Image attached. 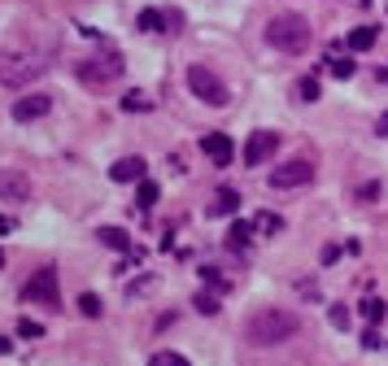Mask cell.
<instances>
[{
    "instance_id": "obj_20",
    "label": "cell",
    "mask_w": 388,
    "mask_h": 366,
    "mask_svg": "<svg viewBox=\"0 0 388 366\" xmlns=\"http://www.w3.org/2000/svg\"><path fill=\"white\" fill-rule=\"evenodd\" d=\"M101 296H96V292H83V296H79V314H83V319H101Z\"/></svg>"
},
{
    "instance_id": "obj_1",
    "label": "cell",
    "mask_w": 388,
    "mask_h": 366,
    "mask_svg": "<svg viewBox=\"0 0 388 366\" xmlns=\"http://www.w3.org/2000/svg\"><path fill=\"white\" fill-rule=\"evenodd\" d=\"M297 331H301V319L293 310H257V314H249V323H245L249 344H262V349L293 340Z\"/></svg>"
},
{
    "instance_id": "obj_6",
    "label": "cell",
    "mask_w": 388,
    "mask_h": 366,
    "mask_svg": "<svg viewBox=\"0 0 388 366\" xmlns=\"http://www.w3.org/2000/svg\"><path fill=\"white\" fill-rule=\"evenodd\" d=\"M314 179V166L310 161H284V166H275V170H270V183H275V188H305V183H310Z\"/></svg>"
},
{
    "instance_id": "obj_26",
    "label": "cell",
    "mask_w": 388,
    "mask_h": 366,
    "mask_svg": "<svg viewBox=\"0 0 388 366\" xmlns=\"http://www.w3.org/2000/svg\"><path fill=\"white\" fill-rule=\"evenodd\" d=\"M280 227H284V223L275 218V214H266V209H262V214H257V218H253V231H266V236H275V231H280Z\"/></svg>"
},
{
    "instance_id": "obj_29",
    "label": "cell",
    "mask_w": 388,
    "mask_h": 366,
    "mask_svg": "<svg viewBox=\"0 0 388 366\" xmlns=\"http://www.w3.org/2000/svg\"><path fill=\"white\" fill-rule=\"evenodd\" d=\"M18 336H26V340H40V336H44V327H40V323H31V319H22V323H18Z\"/></svg>"
},
{
    "instance_id": "obj_3",
    "label": "cell",
    "mask_w": 388,
    "mask_h": 366,
    "mask_svg": "<svg viewBox=\"0 0 388 366\" xmlns=\"http://www.w3.org/2000/svg\"><path fill=\"white\" fill-rule=\"evenodd\" d=\"M266 40H270V48H280V53H305V48H310V22L297 18V13H280V18H270Z\"/></svg>"
},
{
    "instance_id": "obj_15",
    "label": "cell",
    "mask_w": 388,
    "mask_h": 366,
    "mask_svg": "<svg viewBox=\"0 0 388 366\" xmlns=\"http://www.w3.org/2000/svg\"><path fill=\"white\" fill-rule=\"evenodd\" d=\"M101 244L105 248H118V253H131V240H127L122 227H101Z\"/></svg>"
},
{
    "instance_id": "obj_35",
    "label": "cell",
    "mask_w": 388,
    "mask_h": 366,
    "mask_svg": "<svg viewBox=\"0 0 388 366\" xmlns=\"http://www.w3.org/2000/svg\"><path fill=\"white\" fill-rule=\"evenodd\" d=\"M5 353H9V340H5V336H0V358H5Z\"/></svg>"
},
{
    "instance_id": "obj_4",
    "label": "cell",
    "mask_w": 388,
    "mask_h": 366,
    "mask_svg": "<svg viewBox=\"0 0 388 366\" xmlns=\"http://www.w3.org/2000/svg\"><path fill=\"white\" fill-rule=\"evenodd\" d=\"M188 92L197 96L205 105H227V88H223V79L209 70V65H188Z\"/></svg>"
},
{
    "instance_id": "obj_16",
    "label": "cell",
    "mask_w": 388,
    "mask_h": 366,
    "mask_svg": "<svg viewBox=\"0 0 388 366\" xmlns=\"http://www.w3.org/2000/svg\"><path fill=\"white\" fill-rule=\"evenodd\" d=\"M349 48H358V53L375 48V26H353V31H349Z\"/></svg>"
},
{
    "instance_id": "obj_34",
    "label": "cell",
    "mask_w": 388,
    "mask_h": 366,
    "mask_svg": "<svg viewBox=\"0 0 388 366\" xmlns=\"http://www.w3.org/2000/svg\"><path fill=\"white\" fill-rule=\"evenodd\" d=\"M380 83H384V88H388V65H380V74H375Z\"/></svg>"
},
{
    "instance_id": "obj_30",
    "label": "cell",
    "mask_w": 388,
    "mask_h": 366,
    "mask_svg": "<svg viewBox=\"0 0 388 366\" xmlns=\"http://www.w3.org/2000/svg\"><path fill=\"white\" fill-rule=\"evenodd\" d=\"M157 288V279L149 275V279H136V284H131V296H140V292H153Z\"/></svg>"
},
{
    "instance_id": "obj_36",
    "label": "cell",
    "mask_w": 388,
    "mask_h": 366,
    "mask_svg": "<svg viewBox=\"0 0 388 366\" xmlns=\"http://www.w3.org/2000/svg\"><path fill=\"white\" fill-rule=\"evenodd\" d=\"M0 266H5V257H0Z\"/></svg>"
},
{
    "instance_id": "obj_11",
    "label": "cell",
    "mask_w": 388,
    "mask_h": 366,
    "mask_svg": "<svg viewBox=\"0 0 388 366\" xmlns=\"http://www.w3.org/2000/svg\"><path fill=\"white\" fill-rule=\"evenodd\" d=\"M0 196H5V201H26V196H31V179L22 170H0Z\"/></svg>"
},
{
    "instance_id": "obj_14",
    "label": "cell",
    "mask_w": 388,
    "mask_h": 366,
    "mask_svg": "<svg viewBox=\"0 0 388 366\" xmlns=\"http://www.w3.org/2000/svg\"><path fill=\"white\" fill-rule=\"evenodd\" d=\"M236 209H240V192H236V188H218L209 214H214V218H223V214H236Z\"/></svg>"
},
{
    "instance_id": "obj_33",
    "label": "cell",
    "mask_w": 388,
    "mask_h": 366,
    "mask_svg": "<svg viewBox=\"0 0 388 366\" xmlns=\"http://www.w3.org/2000/svg\"><path fill=\"white\" fill-rule=\"evenodd\" d=\"M375 136H388V113H384V118L375 122Z\"/></svg>"
},
{
    "instance_id": "obj_5",
    "label": "cell",
    "mask_w": 388,
    "mask_h": 366,
    "mask_svg": "<svg viewBox=\"0 0 388 366\" xmlns=\"http://www.w3.org/2000/svg\"><path fill=\"white\" fill-rule=\"evenodd\" d=\"M127 70L122 57H88V61H79V83H88V88H105V83H114L118 74Z\"/></svg>"
},
{
    "instance_id": "obj_31",
    "label": "cell",
    "mask_w": 388,
    "mask_h": 366,
    "mask_svg": "<svg viewBox=\"0 0 388 366\" xmlns=\"http://www.w3.org/2000/svg\"><path fill=\"white\" fill-rule=\"evenodd\" d=\"M318 257H323V266H332L336 257H341V244H323V253H318Z\"/></svg>"
},
{
    "instance_id": "obj_32",
    "label": "cell",
    "mask_w": 388,
    "mask_h": 366,
    "mask_svg": "<svg viewBox=\"0 0 388 366\" xmlns=\"http://www.w3.org/2000/svg\"><path fill=\"white\" fill-rule=\"evenodd\" d=\"M358 196H362V201H375V196H380V183H366V188H362Z\"/></svg>"
},
{
    "instance_id": "obj_23",
    "label": "cell",
    "mask_w": 388,
    "mask_h": 366,
    "mask_svg": "<svg viewBox=\"0 0 388 366\" xmlns=\"http://www.w3.org/2000/svg\"><path fill=\"white\" fill-rule=\"evenodd\" d=\"M227 240L240 248V244H249L253 240V223H232V231H227Z\"/></svg>"
},
{
    "instance_id": "obj_27",
    "label": "cell",
    "mask_w": 388,
    "mask_h": 366,
    "mask_svg": "<svg viewBox=\"0 0 388 366\" xmlns=\"http://www.w3.org/2000/svg\"><path fill=\"white\" fill-rule=\"evenodd\" d=\"M362 314H366V323H380V319H384V301L366 296V301H362Z\"/></svg>"
},
{
    "instance_id": "obj_8",
    "label": "cell",
    "mask_w": 388,
    "mask_h": 366,
    "mask_svg": "<svg viewBox=\"0 0 388 366\" xmlns=\"http://www.w3.org/2000/svg\"><path fill=\"white\" fill-rule=\"evenodd\" d=\"M22 296H26V301H44V305H57V275L48 271V266H44V271H35V275H31V284L22 288Z\"/></svg>"
},
{
    "instance_id": "obj_9",
    "label": "cell",
    "mask_w": 388,
    "mask_h": 366,
    "mask_svg": "<svg viewBox=\"0 0 388 366\" xmlns=\"http://www.w3.org/2000/svg\"><path fill=\"white\" fill-rule=\"evenodd\" d=\"M48 109H53V96H44V92L18 96V101H13V122H35V118H44Z\"/></svg>"
},
{
    "instance_id": "obj_17",
    "label": "cell",
    "mask_w": 388,
    "mask_h": 366,
    "mask_svg": "<svg viewBox=\"0 0 388 366\" xmlns=\"http://www.w3.org/2000/svg\"><path fill=\"white\" fill-rule=\"evenodd\" d=\"M192 305H197V314H218V310H223V301H218V292H214V288L197 292V296H192Z\"/></svg>"
},
{
    "instance_id": "obj_13",
    "label": "cell",
    "mask_w": 388,
    "mask_h": 366,
    "mask_svg": "<svg viewBox=\"0 0 388 366\" xmlns=\"http://www.w3.org/2000/svg\"><path fill=\"white\" fill-rule=\"evenodd\" d=\"M166 22H175V13H161V9H144L136 18V26L144 31V35H153V31H170Z\"/></svg>"
},
{
    "instance_id": "obj_19",
    "label": "cell",
    "mask_w": 388,
    "mask_h": 366,
    "mask_svg": "<svg viewBox=\"0 0 388 366\" xmlns=\"http://www.w3.org/2000/svg\"><path fill=\"white\" fill-rule=\"evenodd\" d=\"M157 196H161V192H157V183L140 179V188H136V205H140V209H153V205H157Z\"/></svg>"
},
{
    "instance_id": "obj_25",
    "label": "cell",
    "mask_w": 388,
    "mask_h": 366,
    "mask_svg": "<svg viewBox=\"0 0 388 366\" xmlns=\"http://www.w3.org/2000/svg\"><path fill=\"white\" fill-rule=\"evenodd\" d=\"M297 92H301V101H310V105H314L318 96H323V92H318V79H314V74H305V79L297 83Z\"/></svg>"
},
{
    "instance_id": "obj_2",
    "label": "cell",
    "mask_w": 388,
    "mask_h": 366,
    "mask_svg": "<svg viewBox=\"0 0 388 366\" xmlns=\"http://www.w3.org/2000/svg\"><path fill=\"white\" fill-rule=\"evenodd\" d=\"M48 70V61L40 53H26V48H5L0 53V83L5 88H22V83L40 79Z\"/></svg>"
},
{
    "instance_id": "obj_28",
    "label": "cell",
    "mask_w": 388,
    "mask_h": 366,
    "mask_svg": "<svg viewBox=\"0 0 388 366\" xmlns=\"http://www.w3.org/2000/svg\"><path fill=\"white\" fill-rule=\"evenodd\" d=\"M328 319H332L336 331H345V327H349V310H345V305H332V310H328Z\"/></svg>"
},
{
    "instance_id": "obj_18",
    "label": "cell",
    "mask_w": 388,
    "mask_h": 366,
    "mask_svg": "<svg viewBox=\"0 0 388 366\" xmlns=\"http://www.w3.org/2000/svg\"><path fill=\"white\" fill-rule=\"evenodd\" d=\"M201 279H205V288H214V292H227L232 288V279L218 271V266H201Z\"/></svg>"
},
{
    "instance_id": "obj_21",
    "label": "cell",
    "mask_w": 388,
    "mask_h": 366,
    "mask_svg": "<svg viewBox=\"0 0 388 366\" xmlns=\"http://www.w3.org/2000/svg\"><path fill=\"white\" fill-rule=\"evenodd\" d=\"M328 70H332V79H353V70H358V65H353L349 57H332Z\"/></svg>"
},
{
    "instance_id": "obj_10",
    "label": "cell",
    "mask_w": 388,
    "mask_h": 366,
    "mask_svg": "<svg viewBox=\"0 0 388 366\" xmlns=\"http://www.w3.org/2000/svg\"><path fill=\"white\" fill-rule=\"evenodd\" d=\"M201 153L214 161V166H227V161L236 157V144H232V136H223V131H209V136L201 140Z\"/></svg>"
},
{
    "instance_id": "obj_12",
    "label": "cell",
    "mask_w": 388,
    "mask_h": 366,
    "mask_svg": "<svg viewBox=\"0 0 388 366\" xmlns=\"http://www.w3.org/2000/svg\"><path fill=\"white\" fill-rule=\"evenodd\" d=\"M144 166H149L144 157H122V161L109 166V179H114V183H140L144 179Z\"/></svg>"
},
{
    "instance_id": "obj_7",
    "label": "cell",
    "mask_w": 388,
    "mask_h": 366,
    "mask_svg": "<svg viewBox=\"0 0 388 366\" xmlns=\"http://www.w3.org/2000/svg\"><path fill=\"white\" fill-rule=\"evenodd\" d=\"M275 148H280V136H275V131H253L249 144H245V166H266L275 157Z\"/></svg>"
},
{
    "instance_id": "obj_24",
    "label": "cell",
    "mask_w": 388,
    "mask_h": 366,
    "mask_svg": "<svg viewBox=\"0 0 388 366\" xmlns=\"http://www.w3.org/2000/svg\"><path fill=\"white\" fill-rule=\"evenodd\" d=\"M149 366H188V358H179V353H170V349H157V353L149 358Z\"/></svg>"
},
{
    "instance_id": "obj_22",
    "label": "cell",
    "mask_w": 388,
    "mask_h": 366,
    "mask_svg": "<svg viewBox=\"0 0 388 366\" xmlns=\"http://www.w3.org/2000/svg\"><path fill=\"white\" fill-rule=\"evenodd\" d=\"M122 109H131V113H144V109H153V101L144 92H127L122 96Z\"/></svg>"
}]
</instances>
